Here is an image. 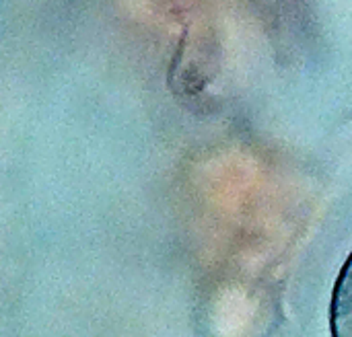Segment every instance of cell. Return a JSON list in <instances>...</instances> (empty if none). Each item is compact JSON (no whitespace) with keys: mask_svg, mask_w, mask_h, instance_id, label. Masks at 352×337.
Returning <instances> with one entry per match:
<instances>
[{"mask_svg":"<svg viewBox=\"0 0 352 337\" xmlns=\"http://www.w3.org/2000/svg\"><path fill=\"white\" fill-rule=\"evenodd\" d=\"M332 336L352 337V255L349 257L332 301Z\"/></svg>","mask_w":352,"mask_h":337,"instance_id":"cell-1","label":"cell"}]
</instances>
